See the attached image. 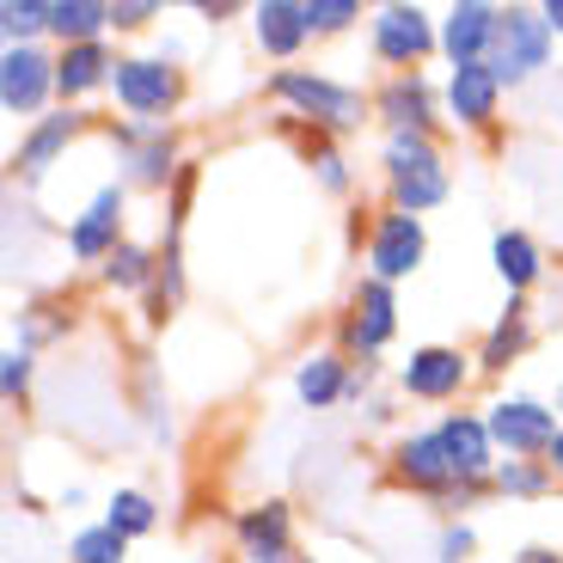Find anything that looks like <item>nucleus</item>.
Here are the masks:
<instances>
[{"label": "nucleus", "mask_w": 563, "mask_h": 563, "mask_svg": "<svg viewBox=\"0 0 563 563\" xmlns=\"http://www.w3.org/2000/svg\"><path fill=\"white\" fill-rule=\"evenodd\" d=\"M269 99L282 104V117H295V123L319 129L331 141L374 123V92H362V86L338 80L324 68H276L269 74Z\"/></svg>", "instance_id": "obj_1"}, {"label": "nucleus", "mask_w": 563, "mask_h": 563, "mask_svg": "<svg viewBox=\"0 0 563 563\" xmlns=\"http://www.w3.org/2000/svg\"><path fill=\"white\" fill-rule=\"evenodd\" d=\"M380 178H386V209L417 214V221L453 197V166H448L441 135H386Z\"/></svg>", "instance_id": "obj_2"}, {"label": "nucleus", "mask_w": 563, "mask_h": 563, "mask_svg": "<svg viewBox=\"0 0 563 563\" xmlns=\"http://www.w3.org/2000/svg\"><path fill=\"white\" fill-rule=\"evenodd\" d=\"M104 141H111V154H117V166H123L129 190H172V184H178V172L190 166L172 123L111 117V123H104Z\"/></svg>", "instance_id": "obj_3"}, {"label": "nucleus", "mask_w": 563, "mask_h": 563, "mask_svg": "<svg viewBox=\"0 0 563 563\" xmlns=\"http://www.w3.org/2000/svg\"><path fill=\"white\" fill-rule=\"evenodd\" d=\"M367 49L386 74H422V62L441 56V19L417 0H386L367 13Z\"/></svg>", "instance_id": "obj_4"}, {"label": "nucleus", "mask_w": 563, "mask_h": 563, "mask_svg": "<svg viewBox=\"0 0 563 563\" xmlns=\"http://www.w3.org/2000/svg\"><path fill=\"white\" fill-rule=\"evenodd\" d=\"M551 56H558V37H551L545 13L539 7H503V25H496L490 43V68L508 92L521 86H539L551 74Z\"/></svg>", "instance_id": "obj_5"}, {"label": "nucleus", "mask_w": 563, "mask_h": 563, "mask_svg": "<svg viewBox=\"0 0 563 563\" xmlns=\"http://www.w3.org/2000/svg\"><path fill=\"white\" fill-rule=\"evenodd\" d=\"M111 99L135 123H172V111L184 104V68H172L154 49H123L111 74Z\"/></svg>", "instance_id": "obj_6"}, {"label": "nucleus", "mask_w": 563, "mask_h": 563, "mask_svg": "<svg viewBox=\"0 0 563 563\" xmlns=\"http://www.w3.org/2000/svg\"><path fill=\"white\" fill-rule=\"evenodd\" d=\"M398 338V288L380 276H362L338 312V350L355 367H374V355Z\"/></svg>", "instance_id": "obj_7"}, {"label": "nucleus", "mask_w": 563, "mask_h": 563, "mask_svg": "<svg viewBox=\"0 0 563 563\" xmlns=\"http://www.w3.org/2000/svg\"><path fill=\"white\" fill-rule=\"evenodd\" d=\"M484 422H490V441L503 460H545L563 429V417L533 393H496L484 405Z\"/></svg>", "instance_id": "obj_8"}, {"label": "nucleus", "mask_w": 563, "mask_h": 563, "mask_svg": "<svg viewBox=\"0 0 563 563\" xmlns=\"http://www.w3.org/2000/svg\"><path fill=\"white\" fill-rule=\"evenodd\" d=\"M56 43H13L0 49V111L7 117H37L56 111Z\"/></svg>", "instance_id": "obj_9"}, {"label": "nucleus", "mask_w": 563, "mask_h": 563, "mask_svg": "<svg viewBox=\"0 0 563 563\" xmlns=\"http://www.w3.org/2000/svg\"><path fill=\"white\" fill-rule=\"evenodd\" d=\"M472 374H478V355L472 350H460V343H417L398 362V393L410 405H460Z\"/></svg>", "instance_id": "obj_10"}, {"label": "nucleus", "mask_w": 563, "mask_h": 563, "mask_svg": "<svg viewBox=\"0 0 563 563\" xmlns=\"http://www.w3.org/2000/svg\"><path fill=\"white\" fill-rule=\"evenodd\" d=\"M386 478H393L398 490L422 496V503H441L453 484H465L460 472H453L448 448H441L435 422H429V429H398L393 448H386ZM478 484H484V478H478Z\"/></svg>", "instance_id": "obj_11"}, {"label": "nucleus", "mask_w": 563, "mask_h": 563, "mask_svg": "<svg viewBox=\"0 0 563 563\" xmlns=\"http://www.w3.org/2000/svg\"><path fill=\"white\" fill-rule=\"evenodd\" d=\"M374 123L386 135H441V123H448L441 86L429 74H386L374 86Z\"/></svg>", "instance_id": "obj_12"}, {"label": "nucleus", "mask_w": 563, "mask_h": 563, "mask_svg": "<svg viewBox=\"0 0 563 563\" xmlns=\"http://www.w3.org/2000/svg\"><path fill=\"white\" fill-rule=\"evenodd\" d=\"M123 221H129V184H123V178H117V184H99V190L86 197V209L68 221V233H62V240H68V257H74V264H92V269H99L104 257H111L117 245L129 240Z\"/></svg>", "instance_id": "obj_13"}, {"label": "nucleus", "mask_w": 563, "mask_h": 563, "mask_svg": "<svg viewBox=\"0 0 563 563\" xmlns=\"http://www.w3.org/2000/svg\"><path fill=\"white\" fill-rule=\"evenodd\" d=\"M367 269L362 276H380V282H410L422 269V257H429V227L417 221V214H398V209H380L374 214V227H367Z\"/></svg>", "instance_id": "obj_14"}, {"label": "nucleus", "mask_w": 563, "mask_h": 563, "mask_svg": "<svg viewBox=\"0 0 563 563\" xmlns=\"http://www.w3.org/2000/svg\"><path fill=\"white\" fill-rule=\"evenodd\" d=\"M503 99H508V86L496 80L490 62H465V68H448V80H441L448 123L465 129V135H496V123H503Z\"/></svg>", "instance_id": "obj_15"}, {"label": "nucleus", "mask_w": 563, "mask_h": 563, "mask_svg": "<svg viewBox=\"0 0 563 563\" xmlns=\"http://www.w3.org/2000/svg\"><path fill=\"white\" fill-rule=\"evenodd\" d=\"M92 129V111H74V104H56L49 117H37V123H25V135H19V147H13V178H25V184H37L43 172L56 166L62 154H68L74 141Z\"/></svg>", "instance_id": "obj_16"}, {"label": "nucleus", "mask_w": 563, "mask_h": 563, "mask_svg": "<svg viewBox=\"0 0 563 563\" xmlns=\"http://www.w3.org/2000/svg\"><path fill=\"white\" fill-rule=\"evenodd\" d=\"M233 545H240L245 563H300L295 508L282 503V496H264V503L240 508V515H233Z\"/></svg>", "instance_id": "obj_17"}, {"label": "nucleus", "mask_w": 563, "mask_h": 563, "mask_svg": "<svg viewBox=\"0 0 563 563\" xmlns=\"http://www.w3.org/2000/svg\"><path fill=\"white\" fill-rule=\"evenodd\" d=\"M252 43L257 56L282 62V68H300V49L312 43L307 25V0H252Z\"/></svg>", "instance_id": "obj_18"}, {"label": "nucleus", "mask_w": 563, "mask_h": 563, "mask_svg": "<svg viewBox=\"0 0 563 563\" xmlns=\"http://www.w3.org/2000/svg\"><path fill=\"white\" fill-rule=\"evenodd\" d=\"M117 62H123V49H111V37H104V43H68V49H56V99L74 104V111H86V99L111 92Z\"/></svg>", "instance_id": "obj_19"}, {"label": "nucleus", "mask_w": 563, "mask_h": 563, "mask_svg": "<svg viewBox=\"0 0 563 563\" xmlns=\"http://www.w3.org/2000/svg\"><path fill=\"white\" fill-rule=\"evenodd\" d=\"M435 435H441V448H448L453 472H460L465 484L490 478L496 465H503V453H496V441H490V422H484V410H441V417H435Z\"/></svg>", "instance_id": "obj_20"}, {"label": "nucleus", "mask_w": 563, "mask_h": 563, "mask_svg": "<svg viewBox=\"0 0 563 563\" xmlns=\"http://www.w3.org/2000/svg\"><path fill=\"white\" fill-rule=\"evenodd\" d=\"M496 25H503V7L496 0H453L448 13H441V56H448V68L490 62Z\"/></svg>", "instance_id": "obj_21"}, {"label": "nucleus", "mask_w": 563, "mask_h": 563, "mask_svg": "<svg viewBox=\"0 0 563 563\" xmlns=\"http://www.w3.org/2000/svg\"><path fill=\"white\" fill-rule=\"evenodd\" d=\"M533 338H539V331H533V300H527V295H508V307L496 312L490 331H484L478 350H472V355H478V374H490V380H496V374H508L515 362H527Z\"/></svg>", "instance_id": "obj_22"}, {"label": "nucleus", "mask_w": 563, "mask_h": 563, "mask_svg": "<svg viewBox=\"0 0 563 563\" xmlns=\"http://www.w3.org/2000/svg\"><path fill=\"white\" fill-rule=\"evenodd\" d=\"M350 386H355V362L338 350V343L307 350L295 362V398H300V410H338V405H350Z\"/></svg>", "instance_id": "obj_23"}, {"label": "nucleus", "mask_w": 563, "mask_h": 563, "mask_svg": "<svg viewBox=\"0 0 563 563\" xmlns=\"http://www.w3.org/2000/svg\"><path fill=\"white\" fill-rule=\"evenodd\" d=\"M490 264H496L508 295H533L539 282H545V245H539L527 227H503L490 240Z\"/></svg>", "instance_id": "obj_24"}, {"label": "nucleus", "mask_w": 563, "mask_h": 563, "mask_svg": "<svg viewBox=\"0 0 563 563\" xmlns=\"http://www.w3.org/2000/svg\"><path fill=\"white\" fill-rule=\"evenodd\" d=\"M111 37V0H49V43H104Z\"/></svg>", "instance_id": "obj_25"}, {"label": "nucleus", "mask_w": 563, "mask_h": 563, "mask_svg": "<svg viewBox=\"0 0 563 563\" xmlns=\"http://www.w3.org/2000/svg\"><path fill=\"white\" fill-rule=\"evenodd\" d=\"M282 129H295V135H300V154H307V166H312V178H319L324 197H350L355 172H350V159H343L338 141L319 135V129H307V123H295V117H282Z\"/></svg>", "instance_id": "obj_26"}, {"label": "nucleus", "mask_w": 563, "mask_h": 563, "mask_svg": "<svg viewBox=\"0 0 563 563\" xmlns=\"http://www.w3.org/2000/svg\"><path fill=\"white\" fill-rule=\"evenodd\" d=\"M154 276H159V252H154V245H141V240H123L99 264V282L111 288V295H147Z\"/></svg>", "instance_id": "obj_27"}, {"label": "nucleus", "mask_w": 563, "mask_h": 563, "mask_svg": "<svg viewBox=\"0 0 563 563\" xmlns=\"http://www.w3.org/2000/svg\"><path fill=\"white\" fill-rule=\"evenodd\" d=\"M490 490L503 496V503H539V496L558 490V478H551L545 460H503L490 472Z\"/></svg>", "instance_id": "obj_28"}, {"label": "nucleus", "mask_w": 563, "mask_h": 563, "mask_svg": "<svg viewBox=\"0 0 563 563\" xmlns=\"http://www.w3.org/2000/svg\"><path fill=\"white\" fill-rule=\"evenodd\" d=\"M104 527H117V533L135 545V539H147V533L159 527V503H154L147 490H135V484H123V490L104 503Z\"/></svg>", "instance_id": "obj_29"}, {"label": "nucleus", "mask_w": 563, "mask_h": 563, "mask_svg": "<svg viewBox=\"0 0 563 563\" xmlns=\"http://www.w3.org/2000/svg\"><path fill=\"white\" fill-rule=\"evenodd\" d=\"M0 37L13 43H49V0H7L0 7Z\"/></svg>", "instance_id": "obj_30"}, {"label": "nucleus", "mask_w": 563, "mask_h": 563, "mask_svg": "<svg viewBox=\"0 0 563 563\" xmlns=\"http://www.w3.org/2000/svg\"><path fill=\"white\" fill-rule=\"evenodd\" d=\"M31 386H37V350L13 338L7 350H0V398L19 410V405L31 398Z\"/></svg>", "instance_id": "obj_31"}, {"label": "nucleus", "mask_w": 563, "mask_h": 563, "mask_svg": "<svg viewBox=\"0 0 563 563\" xmlns=\"http://www.w3.org/2000/svg\"><path fill=\"white\" fill-rule=\"evenodd\" d=\"M68 563H129V539L117 533V527L92 521L68 539Z\"/></svg>", "instance_id": "obj_32"}, {"label": "nucleus", "mask_w": 563, "mask_h": 563, "mask_svg": "<svg viewBox=\"0 0 563 563\" xmlns=\"http://www.w3.org/2000/svg\"><path fill=\"white\" fill-rule=\"evenodd\" d=\"M135 410H141V422H147V435H154V441H172V405L159 398V374H154V367H141Z\"/></svg>", "instance_id": "obj_33"}, {"label": "nucleus", "mask_w": 563, "mask_h": 563, "mask_svg": "<svg viewBox=\"0 0 563 563\" xmlns=\"http://www.w3.org/2000/svg\"><path fill=\"white\" fill-rule=\"evenodd\" d=\"M355 19H362V0H307L312 37H343V31H355Z\"/></svg>", "instance_id": "obj_34"}, {"label": "nucleus", "mask_w": 563, "mask_h": 563, "mask_svg": "<svg viewBox=\"0 0 563 563\" xmlns=\"http://www.w3.org/2000/svg\"><path fill=\"white\" fill-rule=\"evenodd\" d=\"M472 558H478V533H472V521H441L435 563H472Z\"/></svg>", "instance_id": "obj_35"}, {"label": "nucleus", "mask_w": 563, "mask_h": 563, "mask_svg": "<svg viewBox=\"0 0 563 563\" xmlns=\"http://www.w3.org/2000/svg\"><path fill=\"white\" fill-rule=\"evenodd\" d=\"M159 13H166L159 0H111V31H117V37H129V31H147Z\"/></svg>", "instance_id": "obj_36"}, {"label": "nucleus", "mask_w": 563, "mask_h": 563, "mask_svg": "<svg viewBox=\"0 0 563 563\" xmlns=\"http://www.w3.org/2000/svg\"><path fill=\"white\" fill-rule=\"evenodd\" d=\"M240 13H252V7H240V0H197V19H209V25H227Z\"/></svg>", "instance_id": "obj_37"}, {"label": "nucleus", "mask_w": 563, "mask_h": 563, "mask_svg": "<svg viewBox=\"0 0 563 563\" xmlns=\"http://www.w3.org/2000/svg\"><path fill=\"white\" fill-rule=\"evenodd\" d=\"M515 563H563V551L558 545H521V551H515Z\"/></svg>", "instance_id": "obj_38"}, {"label": "nucleus", "mask_w": 563, "mask_h": 563, "mask_svg": "<svg viewBox=\"0 0 563 563\" xmlns=\"http://www.w3.org/2000/svg\"><path fill=\"white\" fill-rule=\"evenodd\" d=\"M362 410H367V422H393V417H398V405H393V398H380V393L367 398Z\"/></svg>", "instance_id": "obj_39"}, {"label": "nucleus", "mask_w": 563, "mask_h": 563, "mask_svg": "<svg viewBox=\"0 0 563 563\" xmlns=\"http://www.w3.org/2000/svg\"><path fill=\"white\" fill-rule=\"evenodd\" d=\"M539 13H545L551 37H563V0H539Z\"/></svg>", "instance_id": "obj_40"}, {"label": "nucleus", "mask_w": 563, "mask_h": 563, "mask_svg": "<svg viewBox=\"0 0 563 563\" xmlns=\"http://www.w3.org/2000/svg\"><path fill=\"white\" fill-rule=\"evenodd\" d=\"M545 465H551V478L563 484V429H558V441H551V453H545Z\"/></svg>", "instance_id": "obj_41"}, {"label": "nucleus", "mask_w": 563, "mask_h": 563, "mask_svg": "<svg viewBox=\"0 0 563 563\" xmlns=\"http://www.w3.org/2000/svg\"><path fill=\"white\" fill-rule=\"evenodd\" d=\"M551 410H558V417H563V380H558V393H551Z\"/></svg>", "instance_id": "obj_42"}, {"label": "nucleus", "mask_w": 563, "mask_h": 563, "mask_svg": "<svg viewBox=\"0 0 563 563\" xmlns=\"http://www.w3.org/2000/svg\"><path fill=\"white\" fill-rule=\"evenodd\" d=\"M300 563H319V558H300Z\"/></svg>", "instance_id": "obj_43"}]
</instances>
